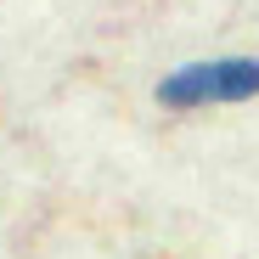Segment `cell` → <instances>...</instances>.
<instances>
[{"label":"cell","instance_id":"1","mask_svg":"<svg viewBox=\"0 0 259 259\" xmlns=\"http://www.w3.org/2000/svg\"><path fill=\"white\" fill-rule=\"evenodd\" d=\"M259 91V62L248 57H226V62H192L186 73L163 79L158 96L169 107H203V102H242Z\"/></svg>","mask_w":259,"mask_h":259}]
</instances>
